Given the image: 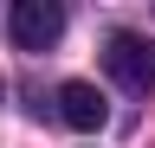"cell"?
<instances>
[{"mask_svg": "<svg viewBox=\"0 0 155 148\" xmlns=\"http://www.w3.org/2000/svg\"><path fill=\"white\" fill-rule=\"evenodd\" d=\"M58 122H65V129H84V135H91V129H104V116H110V109H104V97H97V84H58Z\"/></svg>", "mask_w": 155, "mask_h": 148, "instance_id": "obj_3", "label": "cell"}, {"mask_svg": "<svg viewBox=\"0 0 155 148\" xmlns=\"http://www.w3.org/2000/svg\"><path fill=\"white\" fill-rule=\"evenodd\" d=\"M7 32H13L19 52H52L65 39V7H58V0H13Z\"/></svg>", "mask_w": 155, "mask_h": 148, "instance_id": "obj_2", "label": "cell"}, {"mask_svg": "<svg viewBox=\"0 0 155 148\" xmlns=\"http://www.w3.org/2000/svg\"><path fill=\"white\" fill-rule=\"evenodd\" d=\"M0 90H7V77H0Z\"/></svg>", "mask_w": 155, "mask_h": 148, "instance_id": "obj_4", "label": "cell"}, {"mask_svg": "<svg viewBox=\"0 0 155 148\" xmlns=\"http://www.w3.org/2000/svg\"><path fill=\"white\" fill-rule=\"evenodd\" d=\"M104 71L123 90L149 97V90H155V39H149V32H110V39H104Z\"/></svg>", "mask_w": 155, "mask_h": 148, "instance_id": "obj_1", "label": "cell"}]
</instances>
